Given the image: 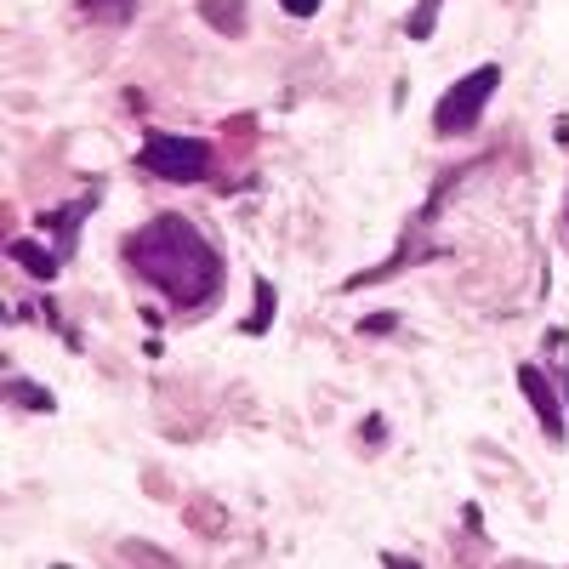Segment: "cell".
<instances>
[{
  "instance_id": "obj_11",
  "label": "cell",
  "mask_w": 569,
  "mask_h": 569,
  "mask_svg": "<svg viewBox=\"0 0 569 569\" xmlns=\"http://www.w3.org/2000/svg\"><path fill=\"white\" fill-rule=\"evenodd\" d=\"M46 222H52V228L63 233V251H69V246H74V222H80V206H69V211H52V217H40V228H46Z\"/></svg>"
},
{
  "instance_id": "obj_2",
  "label": "cell",
  "mask_w": 569,
  "mask_h": 569,
  "mask_svg": "<svg viewBox=\"0 0 569 569\" xmlns=\"http://www.w3.org/2000/svg\"><path fill=\"white\" fill-rule=\"evenodd\" d=\"M496 86H501V63H485V69H472L467 80H456L445 98H439V109H433V131H439V137L472 131V126L485 120V109H490V98H496Z\"/></svg>"
},
{
  "instance_id": "obj_9",
  "label": "cell",
  "mask_w": 569,
  "mask_h": 569,
  "mask_svg": "<svg viewBox=\"0 0 569 569\" xmlns=\"http://www.w3.org/2000/svg\"><path fill=\"white\" fill-rule=\"evenodd\" d=\"M7 393L23 405V410H52L58 399L52 393H46V388H34V382H23V376H12V382H7Z\"/></svg>"
},
{
  "instance_id": "obj_1",
  "label": "cell",
  "mask_w": 569,
  "mask_h": 569,
  "mask_svg": "<svg viewBox=\"0 0 569 569\" xmlns=\"http://www.w3.org/2000/svg\"><path fill=\"white\" fill-rule=\"evenodd\" d=\"M126 257H131V268L149 279V284H160L177 308L211 302L217 284H222L217 246L188 217H154V222H142L131 240H126Z\"/></svg>"
},
{
  "instance_id": "obj_4",
  "label": "cell",
  "mask_w": 569,
  "mask_h": 569,
  "mask_svg": "<svg viewBox=\"0 0 569 569\" xmlns=\"http://www.w3.org/2000/svg\"><path fill=\"white\" fill-rule=\"evenodd\" d=\"M518 388H525V399H530L536 421L547 427V439H552V445H563L569 421H563V410H558V393H552V382H547V376H541L536 365H518Z\"/></svg>"
},
{
  "instance_id": "obj_3",
  "label": "cell",
  "mask_w": 569,
  "mask_h": 569,
  "mask_svg": "<svg viewBox=\"0 0 569 569\" xmlns=\"http://www.w3.org/2000/svg\"><path fill=\"white\" fill-rule=\"evenodd\" d=\"M137 160H142V171H154L160 182H200L211 171V142L177 137V131H149Z\"/></svg>"
},
{
  "instance_id": "obj_8",
  "label": "cell",
  "mask_w": 569,
  "mask_h": 569,
  "mask_svg": "<svg viewBox=\"0 0 569 569\" xmlns=\"http://www.w3.org/2000/svg\"><path fill=\"white\" fill-rule=\"evenodd\" d=\"M439 7H445V0H416L405 34H410V40H427V34H433V23H439Z\"/></svg>"
},
{
  "instance_id": "obj_7",
  "label": "cell",
  "mask_w": 569,
  "mask_h": 569,
  "mask_svg": "<svg viewBox=\"0 0 569 569\" xmlns=\"http://www.w3.org/2000/svg\"><path fill=\"white\" fill-rule=\"evenodd\" d=\"M206 23H217V29H228V34H240L246 29V7H240V0H206Z\"/></svg>"
},
{
  "instance_id": "obj_15",
  "label": "cell",
  "mask_w": 569,
  "mask_h": 569,
  "mask_svg": "<svg viewBox=\"0 0 569 569\" xmlns=\"http://www.w3.org/2000/svg\"><path fill=\"white\" fill-rule=\"evenodd\" d=\"M563 399H569V370H563Z\"/></svg>"
},
{
  "instance_id": "obj_14",
  "label": "cell",
  "mask_w": 569,
  "mask_h": 569,
  "mask_svg": "<svg viewBox=\"0 0 569 569\" xmlns=\"http://www.w3.org/2000/svg\"><path fill=\"white\" fill-rule=\"evenodd\" d=\"M365 330H370V337H382V330H393V313H376V319H365Z\"/></svg>"
},
{
  "instance_id": "obj_5",
  "label": "cell",
  "mask_w": 569,
  "mask_h": 569,
  "mask_svg": "<svg viewBox=\"0 0 569 569\" xmlns=\"http://www.w3.org/2000/svg\"><path fill=\"white\" fill-rule=\"evenodd\" d=\"M12 262L29 279H58V251L52 246H34V240H12Z\"/></svg>"
},
{
  "instance_id": "obj_13",
  "label": "cell",
  "mask_w": 569,
  "mask_h": 569,
  "mask_svg": "<svg viewBox=\"0 0 569 569\" xmlns=\"http://www.w3.org/2000/svg\"><path fill=\"white\" fill-rule=\"evenodd\" d=\"M126 558H142V563H166V552H154V547H126Z\"/></svg>"
},
{
  "instance_id": "obj_6",
  "label": "cell",
  "mask_w": 569,
  "mask_h": 569,
  "mask_svg": "<svg viewBox=\"0 0 569 569\" xmlns=\"http://www.w3.org/2000/svg\"><path fill=\"white\" fill-rule=\"evenodd\" d=\"M80 12L91 23H109V29H126L137 18V0H80Z\"/></svg>"
},
{
  "instance_id": "obj_12",
  "label": "cell",
  "mask_w": 569,
  "mask_h": 569,
  "mask_svg": "<svg viewBox=\"0 0 569 569\" xmlns=\"http://www.w3.org/2000/svg\"><path fill=\"white\" fill-rule=\"evenodd\" d=\"M279 7L291 12V18H313V12H319V0H279Z\"/></svg>"
},
{
  "instance_id": "obj_10",
  "label": "cell",
  "mask_w": 569,
  "mask_h": 569,
  "mask_svg": "<svg viewBox=\"0 0 569 569\" xmlns=\"http://www.w3.org/2000/svg\"><path fill=\"white\" fill-rule=\"evenodd\" d=\"M268 319H273V284L268 279H257V313H251V337H262V330H268Z\"/></svg>"
}]
</instances>
